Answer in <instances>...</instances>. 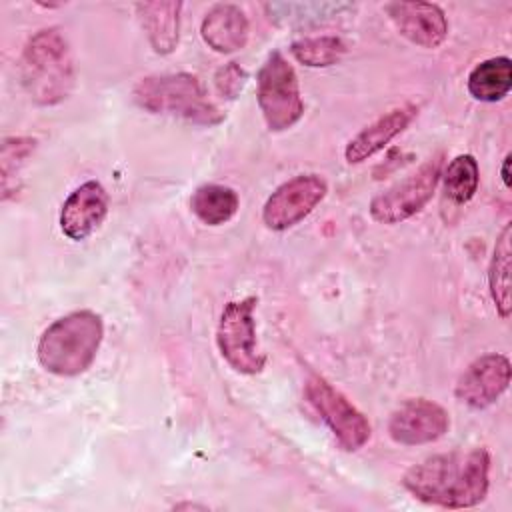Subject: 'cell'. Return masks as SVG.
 <instances>
[{
	"label": "cell",
	"mask_w": 512,
	"mask_h": 512,
	"mask_svg": "<svg viewBox=\"0 0 512 512\" xmlns=\"http://www.w3.org/2000/svg\"><path fill=\"white\" fill-rule=\"evenodd\" d=\"M108 214V194L98 180L74 188L60 208V228L66 238L80 242L88 238Z\"/></svg>",
	"instance_id": "4fadbf2b"
},
{
	"label": "cell",
	"mask_w": 512,
	"mask_h": 512,
	"mask_svg": "<svg viewBox=\"0 0 512 512\" xmlns=\"http://www.w3.org/2000/svg\"><path fill=\"white\" fill-rule=\"evenodd\" d=\"M346 52L342 38L332 34L306 36L290 44V54L308 68H326L336 64Z\"/></svg>",
	"instance_id": "7402d4cb"
},
{
	"label": "cell",
	"mask_w": 512,
	"mask_h": 512,
	"mask_svg": "<svg viewBox=\"0 0 512 512\" xmlns=\"http://www.w3.org/2000/svg\"><path fill=\"white\" fill-rule=\"evenodd\" d=\"M402 486L424 504L452 510L478 506L490 488V454L472 448L430 456L404 474Z\"/></svg>",
	"instance_id": "6da1fadb"
},
{
	"label": "cell",
	"mask_w": 512,
	"mask_h": 512,
	"mask_svg": "<svg viewBox=\"0 0 512 512\" xmlns=\"http://www.w3.org/2000/svg\"><path fill=\"white\" fill-rule=\"evenodd\" d=\"M132 98L150 114H168L198 126H218L226 120L202 82L188 72L146 76L134 86Z\"/></svg>",
	"instance_id": "277c9868"
},
{
	"label": "cell",
	"mask_w": 512,
	"mask_h": 512,
	"mask_svg": "<svg viewBox=\"0 0 512 512\" xmlns=\"http://www.w3.org/2000/svg\"><path fill=\"white\" fill-rule=\"evenodd\" d=\"M200 34L214 52L232 54L246 46L250 24L240 6L216 4L206 12L200 24Z\"/></svg>",
	"instance_id": "9a60e30c"
},
{
	"label": "cell",
	"mask_w": 512,
	"mask_h": 512,
	"mask_svg": "<svg viewBox=\"0 0 512 512\" xmlns=\"http://www.w3.org/2000/svg\"><path fill=\"white\" fill-rule=\"evenodd\" d=\"M36 148V140L30 136H12L4 138L2 142V154H0V166H2V190L10 186V178H16L20 168L26 164V160L32 156Z\"/></svg>",
	"instance_id": "603a6c76"
},
{
	"label": "cell",
	"mask_w": 512,
	"mask_h": 512,
	"mask_svg": "<svg viewBox=\"0 0 512 512\" xmlns=\"http://www.w3.org/2000/svg\"><path fill=\"white\" fill-rule=\"evenodd\" d=\"M258 298L244 296L230 300L218 320L216 346L228 366L238 374H260L266 364V354L258 346L256 338V310Z\"/></svg>",
	"instance_id": "8992f818"
},
{
	"label": "cell",
	"mask_w": 512,
	"mask_h": 512,
	"mask_svg": "<svg viewBox=\"0 0 512 512\" xmlns=\"http://www.w3.org/2000/svg\"><path fill=\"white\" fill-rule=\"evenodd\" d=\"M350 4L342 2H270L264 4L266 14L276 24H296L298 20H310L316 22L328 20L332 16H340L344 10H350Z\"/></svg>",
	"instance_id": "44dd1931"
},
{
	"label": "cell",
	"mask_w": 512,
	"mask_h": 512,
	"mask_svg": "<svg viewBox=\"0 0 512 512\" xmlns=\"http://www.w3.org/2000/svg\"><path fill=\"white\" fill-rule=\"evenodd\" d=\"M510 162H512V154H506L504 156V160H502V170H500V174H502V182H504V186L506 188H510Z\"/></svg>",
	"instance_id": "d4e9b609"
},
{
	"label": "cell",
	"mask_w": 512,
	"mask_h": 512,
	"mask_svg": "<svg viewBox=\"0 0 512 512\" xmlns=\"http://www.w3.org/2000/svg\"><path fill=\"white\" fill-rule=\"evenodd\" d=\"M512 226L506 224L496 238V246L492 252L490 268H488V286L494 306L502 318L510 316L512 300H510V258H512Z\"/></svg>",
	"instance_id": "d6986e66"
},
{
	"label": "cell",
	"mask_w": 512,
	"mask_h": 512,
	"mask_svg": "<svg viewBox=\"0 0 512 512\" xmlns=\"http://www.w3.org/2000/svg\"><path fill=\"white\" fill-rule=\"evenodd\" d=\"M418 114V108L414 104H402L380 118H376L372 124L364 126L344 148V158L348 164H360L380 150H384L398 134H402L408 124Z\"/></svg>",
	"instance_id": "5bb4252c"
},
{
	"label": "cell",
	"mask_w": 512,
	"mask_h": 512,
	"mask_svg": "<svg viewBox=\"0 0 512 512\" xmlns=\"http://www.w3.org/2000/svg\"><path fill=\"white\" fill-rule=\"evenodd\" d=\"M306 400L346 452L360 450L372 436L368 418L326 378L312 374L304 386Z\"/></svg>",
	"instance_id": "52a82bcc"
},
{
	"label": "cell",
	"mask_w": 512,
	"mask_h": 512,
	"mask_svg": "<svg viewBox=\"0 0 512 512\" xmlns=\"http://www.w3.org/2000/svg\"><path fill=\"white\" fill-rule=\"evenodd\" d=\"M246 80H248V74L244 72V68H240L238 62H228V64L220 66L214 76L218 94L222 98H230V100L242 92V88L246 86Z\"/></svg>",
	"instance_id": "cb8c5ba5"
},
{
	"label": "cell",
	"mask_w": 512,
	"mask_h": 512,
	"mask_svg": "<svg viewBox=\"0 0 512 512\" xmlns=\"http://www.w3.org/2000/svg\"><path fill=\"white\" fill-rule=\"evenodd\" d=\"M194 216L206 226H220L234 218L240 198L234 188L224 184H202L190 196Z\"/></svg>",
	"instance_id": "ac0fdd59"
},
{
	"label": "cell",
	"mask_w": 512,
	"mask_h": 512,
	"mask_svg": "<svg viewBox=\"0 0 512 512\" xmlns=\"http://www.w3.org/2000/svg\"><path fill=\"white\" fill-rule=\"evenodd\" d=\"M510 378V360L504 354L490 352L468 364L456 382L454 394L462 404L482 410L492 406L508 390Z\"/></svg>",
	"instance_id": "8fae6325"
},
{
	"label": "cell",
	"mask_w": 512,
	"mask_h": 512,
	"mask_svg": "<svg viewBox=\"0 0 512 512\" xmlns=\"http://www.w3.org/2000/svg\"><path fill=\"white\" fill-rule=\"evenodd\" d=\"M440 178L444 180L446 198H450L454 204H466L474 198L478 190V162L472 154H458L448 162Z\"/></svg>",
	"instance_id": "ffe728a7"
},
{
	"label": "cell",
	"mask_w": 512,
	"mask_h": 512,
	"mask_svg": "<svg viewBox=\"0 0 512 512\" xmlns=\"http://www.w3.org/2000/svg\"><path fill=\"white\" fill-rule=\"evenodd\" d=\"M74 78L72 50L60 28H42L28 38L20 56V80L34 104L64 102L74 88Z\"/></svg>",
	"instance_id": "7a4b0ae2"
},
{
	"label": "cell",
	"mask_w": 512,
	"mask_h": 512,
	"mask_svg": "<svg viewBox=\"0 0 512 512\" xmlns=\"http://www.w3.org/2000/svg\"><path fill=\"white\" fill-rule=\"evenodd\" d=\"M256 100L270 132L292 128L304 114V100L294 66L274 50L256 74Z\"/></svg>",
	"instance_id": "5b68a950"
},
{
	"label": "cell",
	"mask_w": 512,
	"mask_h": 512,
	"mask_svg": "<svg viewBox=\"0 0 512 512\" xmlns=\"http://www.w3.org/2000/svg\"><path fill=\"white\" fill-rule=\"evenodd\" d=\"M102 338V316L92 310H74L54 320L42 332L36 356L50 374L78 376L92 366Z\"/></svg>",
	"instance_id": "3957f363"
},
{
	"label": "cell",
	"mask_w": 512,
	"mask_h": 512,
	"mask_svg": "<svg viewBox=\"0 0 512 512\" xmlns=\"http://www.w3.org/2000/svg\"><path fill=\"white\" fill-rule=\"evenodd\" d=\"M442 176V154L430 156L414 174L376 194L370 216L380 224H400L418 214L432 198Z\"/></svg>",
	"instance_id": "ba28073f"
},
{
	"label": "cell",
	"mask_w": 512,
	"mask_h": 512,
	"mask_svg": "<svg viewBox=\"0 0 512 512\" xmlns=\"http://www.w3.org/2000/svg\"><path fill=\"white\" fill-rule=\"evenodd\" d=\"M384 10L396 30L420 48H438L448 36L446 14L434 2H388Z\"/></svg>",
	"instance_id": "7c38bea8"
},
{
	"label": "cell",
	"mask_w": 512,
	"mask_h": 512,
	"mask_svg": "<svg viewBox=\"0 0 512 512\" xmlns=\"http://www.w3.org/2000/svg\"><path fill=\"white\" fill-rule=\"evenodd\" d=\"M450 428L448 412L434 400L408 398L388 420V434L396 444L420 446L440 440Z\"/></svg>",
	"instance_id": "30bf717a"
},
{
	"label": "cell",
	"mask_w": 512,
	"mask_h": 512,
	"mask_svg": "<svg viewBox=\"0 0 512 512\" xmlns=\"http://www.w3.org/2000/svg\"><path fill=\"white\" fill-rule=\"evenodd\" d=\"M136 12L156 54H170L180 40L182 2H138Z\"/></svg>",
	"instance_id": "2e32d148"
},
{
	"label": "cell",
	"mask_w": 512,
	"mask_h": 512,
	"mask_svg": "<svg viewBox=\"0 0 512 512\" xmlns=\"http://www.w3.org/2000/svg\"><path fill=\"white\" fill-rule=\"evenodd\" d=\"M328 182L320 174H298L282 182L262 208V222L274 232L300 224L326 198Z\"/></svg>",
	"instance_id": "9c48e42d"
},
{
	"label": "cell",
	"mask_w": 512,
	"mask_h": 512,
	"mask_svg": "<svg viewBox=\"0 0 512 512\" xmlns=\"http://www.w3.org/2000/svg\"><path fill=\"white\" fill-rule=\"evenodd\" d=\"M512 88V60L496 56L482 60L468 74V92L480 102H498Z\"/></svg>",
	"instance_id": "e0dca14e"
}]
</instances>
